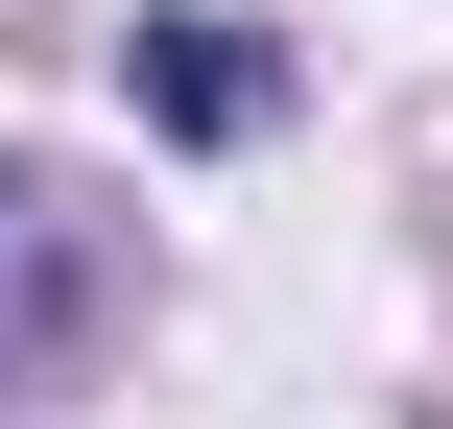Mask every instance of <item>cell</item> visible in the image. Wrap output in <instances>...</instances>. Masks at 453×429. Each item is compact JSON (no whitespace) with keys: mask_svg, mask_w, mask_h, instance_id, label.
<instances>
[{"mask_svg":"<svg viewBox=\"0 0 453 429\" xmlns=\"http://www.w3.org/2000/svg\"><path fill=\"white\" fill-rule=\"evenodd\" d=\"M72 287H96V239H72L24 167H0V358H48V334H72Z\"/></svg>","mask_w":453,"mask_h":429,"instance_id":"1","label":"cell"},{"mask_svg":"<svg viewBox=\"0 0 453 429\" xmlns=\"http://www.w3.org/2000/svg\"><path fill=\"white\" fill-rule=\"evenodd\" d=\"M143 96H167L191 143H239V119H263V48H239V24H143Z\"/></svg>","mask_w":453,"mask_h":429,"instance_id":"2","label":"cell"}]
</instances>
